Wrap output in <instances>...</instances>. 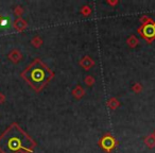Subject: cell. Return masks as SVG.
I'll return each instance as SVG.
<instances>
[{"label": "cell", "instance_id": "obj_14", "mask_svg": "<svg viewBox=\"0 0 155 153\" xmlns=\"http://www.w3.org/2000/svg\"><path fill=\"white\" fill-rule=\"evenodd\" d=\"M85 83H86L87 85H89V86H91V85H93L94 83H95V79H94L91 75H87L86 79H85Z\"/></svg>", "mask_w": 155, "mask_h": 153}, {"label": "cell", "instance_id": "obj_13", "mask_svg": "<svg viewBox=\"0 0 155 153\" xmlns=\"http://www.w3.org/2000/svg\"><path fill=\"white\" fill-rule=\"evenodd\" d=\"M132 91H133L134 93H136V94H139L140 91H142L141 84H139V83H136V84H134L133 87H132Z\"/></svg>", "mask_w": 155, "mask_h": 153}, {"label": "cell", "instance_id": "obj_3", "mask_svg": "<svg viewBox=\"0 0 155 153\" xmlns=\"http://www.w3.org/2000/svg\"><path fill=\"white\" fill-rule=\"evenodd\" d=\"M115 139L110 135H106L105 137H103V139L101 140V146L105 149L106 151H110L115 147Z\"/></svg>", "mask_w": 155, "mask_h": 153}, {"label": "cell", "instance_id": "obj_12", "mask_svg": "<svg viewBox=\"0 0 155 153\" xmlns=\"http://www.w3.org/2000/svg\"><path fill=\"white\" fill-rule=\"evenodd\" d=\"M31 43H32V45L35 46V47H39V46L41 45V43H43V41H41V37L36 36V37H34L32 41H31Z\"/></svg>", "mask_w": 155, "mask_h": 153}, {"label": "cell", "instance_id": "obj_8", "mask_svg": "<svg viewBox=\"0 0 155 153\" xmlns=\"http://www.w3.org/2000/svg\"><path fill=\"white\" fill-rule=\"evenodd\" d=\"M144 144L147 145L148 148H154L155 147V135L154 134H150L149 136H147L144 139Z\"/></svg>", "mask_w": 155, "mask_h": 153}, {"label": "cell", "instance_id": "obj_16", "mask_svg": "<svg viewBox=\"0 0 155 153\" xmlns=\"http://www.w3.org/2000/svg\"><path fill=\"white\" fill-rule=\"evenodd\" d=\"M14 12H15V14H18V15H20V14L24 12V10H22L20 7H17V8H15V11H14Z\"/></svg>", "mask_w": 155, "mask_h": 153}, {"label": "cell", "instance_id": "obj_18", "mask_svg": "<svg viewBox=\"0 0 155 153\" xmlns=\"http://www.w3.org/2000/svg\"><path fill=\"white\" fill-rule=\"evenodd\" d=\"M153 134H154V135H155V132H154V133H153Z\"/></svg>", "mask_w": 155, "mask_h": 153}, {"label": "cell", "instance_id": "obj_11", "mask_svg": "<svg viewBox=\"0 0 155 153\" xmlns=\"http://www.w3.org/2000/svg\"><path fill=\"white\" fill-rule=\"evenodd\" d=\"M127 44H129V46L130 47H132V48H134L135 46H137V44H138V39L136 38L134 35H132L131 37H129V39H127Z\"/></svg>", "mask_w": 155, "mask_h": 153}, {"label": "cell", "instance_id": "obj_2", "mask_svg": "<svg viewBox=\"0 0 155 153\" xmlns=\"http://www.w3.org/2000/svg\"><path fill=\"white\" fill-rule=\"evenodd\" d=\"M13 127H11V129L8 130L2 135V137H0V142H3V145H0V149L2 148V147L7 148L3 151V153H15V152L17 153L20 149L31 151V149L28 148V146L22 145L21 138L18 137V136H20V135H15V134H14Z\"/></svg>", "mask_w": 155, "mask_h": 153}, {"label": "cell", "instance_id": "obj_17", "mask_svg": "<svg viewBox=\"0 0 155 153\" xmlns=\"http://www.w3.org/2000/svg\"><path fill=\"white\" fill-rule=\"evenodd\" d=\"M5 97L3 96V94L0 93V103H3V102H5Z\"/></svg>", "mask_w": 155, "mask_h": 153}, {"label": "cell", "instance_id": "obj_6", "mask_svg": "<svg viewBox=\"0 0 155 153\" xmlns=\"http://www.w3.org/2000/svg\"><path fill=\"white\" fill-rule=\"evenodd\" d=\"M21 58H22V55H21V53H20L19 50H13V51L9 54V58L14 63H18L20 60H21Z\"/></svg>", "mask_w": 155, "mask_h": 153}, {"label": "cell", "instance_id": "obj_10", "mask_svg": "<svg viewBox=\"0 0 155 153\" xmlns=\"http://www.w3.org/2000/svg\"><path fill=\"white\" fill-rule=\"evenodd\" d=\"M107 105L110 106V108H112V110H116V108L119 106V101L116 99V98H112V99L108 100Z\"/></svg>", "mask_w": 155, "mask_h": 153}, {"label": "cell", "instance_id": "obj_5", "mask_svg": "<svg viewBox=\"0 0 155 153\" xmlns=\"http://www.w3.org/2000/svg\"><path fill=\"white\" fill-rule=\"evenodd\" d=\"M80 65L83 67L84 69H86V70H88V69H91V67L95 65V62H94L93 60H91L89 56H85V58H83L82 60L80 61Z\"/></svg>", "mask_w": 155, "mask_h": 153}, {"label": "cell", "instance_id": "obj_1", "mask_svg": "<svg viewBox=\"0 0 155 153\" xmlns=\"http://www.w3.org/2000/svg\"><path fill=\"white\" fill-rule=\"evenodd\" d=\"M21 75L35 91H38L51 80L53 73L45 64L36 60L21 73Z\"/></svg>", "mask_w": 155, "mask_h": 153}, {"label": "cell", "instance_id": "obj_15", "mask_svg": "<svg viewBox=\"0 0 155 153\" xmlns=\"http://www.w3.org/2000/svg\"><path fill=\"white\" fill-rule=\"evenodd\" d=\"M89 13H91V9H89L88 7H84L82 9V14H84V15H88Z\"/></svg>", "mask_w": 155, "mask_h": 153}, {"label": "cell", "instance_id": "obj_7", "mask_svg": "<svg viewBox=\"0 0 155 153\" xmlns=\"http://www.w3.org/2000/svg\"><path fill=\"white\" fill-rule=\"evenodd\" d=\"M14 28L17 31H22L27 28V22H25L22 18H18V19L14 22Z\"/></svg>", "mask_w": 155, "mask_h": 153}, {"label": "cell", "instance_id": "obj_4", "mask_svg": "<svg viewBox=\"0 0 155 153\" xmlns=\"http://www.w3.org/2000/svg\"><path fill=\"white\" fill-rule=\"evenodd\" d=\"M138 31H142V35L146 37L155 36V26H153V25H146L142 27V29Z\"/></svg>", "mask_w": 155, "mask_h": 153}, {"label": "cell", "instance_id": "obj_9", "mask_svg": "<svg viewBox=\"0 0 155 153\" xmlns=\"http://www.w3.org/2000/svg\"><path fill=\"white\" fill-rule=\"evenodd\" d=\"M72 94H73V96H74L75 98H78V99H80V98H82L83 96H84V94H85V91L82 88L81 86H77L72 91Z\"/></svg>", "mask_w": 155, "mask_h": 153}]
</instances>
